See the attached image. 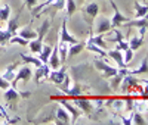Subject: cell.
<instances>
[{
  "label": "cell",
  "mask_w": 148,
  "mask_h": 125,
  "mask_svg": "<svg viewBox=\"0 0 148 125\" xmlns=\"http://www.w3.org/2000/svg\"><path fill=\"white\" fill-rule=\"evenodd\" d=\"M120 90L125 94H133V93H139V80L136 78V75H125L123 81L120 84Z\"/></svg>",
  "instance_id": "obj_1"
},
{
  "label": "cell",
  "mask_w": 148,
  "mask_h": 125,
  "mask_svg": "<svg viewBox=\"0 0 148 125\" xmlns=\"http://www.w3.org/2000/svg\"><path fill=\"white\" fill-rule=\"evenodd\" d=\"M33 74H34V69H33L31 66H28V64L24 65L22 68H19V69L16 71L14 81H10V87H15V89H16V82H18V81L28 82V81L31 80V77H33Z\"/></svg>",
  "instance_id": "obj_2"
},
{
  "label": "cell",
  "mask_w": 148,
  "mask_h": 125,
  "mask_svg": "<svg viewBox=\"0 0 148 125\" xmlns=\"http://www.w3.org/2000/svg\"><path fill=\"white\" fill-rule=\"evenodd\" d=\"M73 100V103L76 105L83 114H86V115H90L92 112L95 110V106H93V103L89 100V96H79V97H73L71 99Z\"/></svg>",
  "instance_id": "obj_3"
},
{
  "label": "cell",
  "mask_w": 148,
  "mask_h": 125,
  "mask_svg": "<svg viewBox=\"0 0 148 125\" xmlns=\"http://www.w3.org/2000/svg\"><path fill=\"white\" fill-rule=\"evenodd\" d=\"M59 105L62 106V107H65V109L70 112V115H71V124H76V122H77V119L83 115V112H82L76 105H74V103H71L70 100H68V97H67V96L59 99Z\"/></svg>",
  "instance_id": "obj_4"
},
{
  "label": "cell",
  "mask_w": 148,
  "mask_h": 125,
  "mask_svg": "<svg viewBox=\"0 0 148 125\" xmlns=\"http://www.w3.org/2000/svg\"><path fill=\"white\" fill-rule=\"evenodd\" d=\"M93 34H107L111 31V22L107 16L104 15H98L93 19Z\"/></svg>",
  "instance_id": "obj_5"
},
{
  "label": "cell",
  "mask_w": 148,
  "mask_h": 125,
  "mask_svg": "<svg viewBox=\"0 0 148 125\" xmlns=\"http://www.w3.org/2000/svg\"><path fill=\"white\" fill-rule=\"evenodd\" d=\"M93 65L95 68L101 72V75L104 78H111L113 75H116L119 72V68H114V66H111L108 65L105 60H99V59H95L93 60Z\"/></svg>",
  "instance_id": "obj_6"
},
{
  "label": "cell",
  "mask_w": 148,
  "mask_h": 125,
  "mask_svg": "<svg viewBox=\"0 0 148 125\" xmlns=\"http://www.w3.org/2000/svg\"><path fill=\"white\" fill-rule=\"evenodd\" d=\"M110 3H111V6H113V10H114V15H113V18L110 19V22H111V30L113 28H119V27H121L123 24H126L130 18H127V16H125L120 12V9L117 7V5L113 2V0H110Z\"/></svg>",
  "instance_id": "obj_7"
},
{
  "label": "cell",
  "mask_w": 148,
  "mask_h": 125,
  "mask_svg": "<svg viewBox=\"0 0 148 125\" xmlns=\"http://www.w3.org/2000/svg\"><path fill=\"white\" fill-rule=\"evenodd\" d=\"M104 106H107L108 109H111L114 114H121L125 110V102H123L121 96H113V97H107Z\"/></svg>",
  "instance_id": "obj_8"
},
{
  "label": "cell",
  "mask_w": 148,
  "mask_h": 125,
  "mask_svg": "<svg viewBox=\"0 0 148 125\" xmlns=\"http://www.w3.org/2000/svg\"><path fill=\"white\" fill-rule=\"evenodd\" d=\"M3 99H5V102L9 105L10 109H15V107H16V103H18V100L21 99L19 90L15 89V87H9V89H6V90L3 91Z\"/></svg>",
  "instance_id": "obj_9"
},
{
  "label": "cell",
  "mask_w": 148,
  "mask_h": 125,
  "mask_svg": "<svg viewBox=\"0 0 148 125\" xmlns=\"http://www.w3.org/2000/svg\"><path fill=\"white\" fill-rule=\"evenodd\" d=\"M127 74H129L127 66L119 68V72L110 78V89L113 90V91H119V90H120V84H121V81H123V77H125V75H127Z\"/></svg>",
  "instance_id": "obj_10"
},
{
  "label": "cell",
  "mask_w": 148,
  "mask_h": 125,
  "mask_svg": "<svg viewBox=\"0 0 148 125\" xmlns=\"http://www.w3.org/2000/svg\"><path fill=\"white\" fill-rule=\"evenodd\" d=\"M98 14H99V5H98L96 2H90L89 5H86V7H84V18H86V21H88L89 27L93 25V19L98 16Z\"/></svg>",
  "instance_id": "obj_11"
},
{
  "label": "cell",
  "mask_w": 148,
  "mask_h": 125,
  "mask_svg": "<svg viewBox=\"0 0 148 125\" xmlns=\"http://www.w3.org/2000/svg\"><path fill=\"white\" fill-rule=\"evenodd\" d=\"M147 28L148 27H139L138 28V35H133L129 40V47L133 50V52H136V50L144 44V35L147 32Z\"/></svg>",
  "instance_id": "obj_12"
},
{
  "label": "cell",
  "mask_w": 148,
  "mask_h": 125,
  "mask_svg": "<svg viewBox=\"0 0 148 125\" xmlns=\"http://www.w3.org/2000/svg\"><path fill=\"white\" fill-rule=\"evenodd\" d=\"M86 90H89L88 85H83V84H80V82H74L73 85H70V89H68L65 93H62V94H65L68 99H73V97L84 96L83 91H86Z\"/></svg>",
  "instance_id": "obj_13"
},
{
  "label": "cell",
  "mask_w": 148,
  "mask_h": 125,
  "mask_svg": "<svg viewBox=\"0 0 148 125\" xmlns=\"http://www.w3.org/2000/svg\"><path fill=\"white\" fill-rule=\"evenodd\" d=\"M59 41L67 43V44H74V43H77V39H74V37L68 32V28H67V18H64V19H62V24H61Z\"/></svg>",
  "instance_id": "obj_14"
},
{
  "label": "cell",
  "mask_w": 148,
  "mask_h": 125,
  "mask_svg": "<svg viewBox=\"0 0 148 125\" xmlns=\"http://www.w3.org/2000/svg\"><path fill=\"white\" fill-rule=\"evenodd\" d=\"M65 74H67V68H59V69H51V72H49V80H51L55 85H61L65 78Z\"/></svg>",
  "instance_id": "obj_15"
},
{
  "label": "cell",
  "mask_w": 148,
  "mask_h": 125,
  "mask_svg": "<svg viewBox=\"0 0 148 125\" xmlns=\"http://www.w3.org/2000/svg\"><path fill=\"white\" fill-rule=\"evenodd\" d=\"M55 124L58 125H67V124H71V115H70V112L62 107V106H58L56 109V118H55Z\"/></svg>",
  "instance_id": "obj_16"
},
{
  "label": "cell",
  "mask_w": 148,
  "mask_h": 125,
  "mask_svg": "<svg viewBox=\"0 0 148 125\" xmlns=\"http://www.w3.org/2000/svg\"><path fill=\"white\" fill-rule=\"evenodd\" d=\"M49 72H51V66H49L47 64H43L42 66H39V68H36V71H34V77H36V84H40V82H43L47 77H49Z\"/></svg>",
  "instance_id": "obj_17"
},
{
  "label": "cell",
  "mask_w": 148,
  "mask_h": 125,
  "mask_svg": "<svg viewBox=\"0 0 148 125\" xmlns=\"http://www.w3.org/2000/svg\"><path fill=\"white\" fill-rule=\"evenodd\" d=\"M135 18H148V3L142 0L135 2Z\"/></svg>",
  "instance_id": "obj_18"
},
{
  "label": "cell",
  "mask_w": 148,
  "mask_h": 125,
  "mask_svg": "<svg viewBox=\"0 0 148 125\" xmlns=\"http://www.w3.org/2000/svg\"><path fill=\"white\" fill-rule=\"evenodd\" d=\"M47 65L51 66V69H59L61 68V57H59V52H58V46L52 49V53L47 59Z\"/></svg>",
  "instance_id": "obj_19"
},
{
  "label": "cell",
  "mask_w": 148,
  "mask_h": 125,
  "mask_svg": "<svg viewBox=\"0 0 148 125\" xmlns=\"http://www.w3.org/2000/svg\"><path fill=\"white\" fill-rule=\"evenodd\" d=\"M107 56H110L111 59H113L116 64H117L119 68H125V66H126L125 60H123V52H121V50H119V49L108 50V52H107Z\"/></svg>",
  "instance_id": "obj_20"
},
{
  "label": "cell",
  "mask_w": 148,
  "mask_h": 125,
  "mask_svg": "<svg viewBox=\"0 0 148 125\" xmlns=\"http://www.w3.org/2000/svg\"><path fill=\"white\" fill-rule=\"evenodd\" d=\"M16 34H18L19 37H22V39L28 40V41L37 39V31H34L33 28H30L28 25H27V27H22V28H18Z\"/></svg>",
  "instance_id": "obj_21"
},
{
  "label": "cell",
  "mask_w": 148,
  "mask_h": 125,
  "mask_svg": "<svg viewBox=\"0 0 148 125\" xmlns=\"http://www.w3.org/2000/svg\"><path fill=\"white\" fill-rule=\"evenodd\" d=\"M133 110H136V112H139V114H147L148 112V100L147 99H142V97H139V99H135V102H133Z\"/></svg>",
  "instance_id": "obj_22"
},
{
  "label": "cell",
  "mask_w": 148,
  "mask_h": 125,
  "mask_svg": "<svg viewBox=\"0 0 148 125\" xmlns=\"http://www.w3.org/2000/svg\"><path fill=\"white\" fill-rule=\"evenodd\" d=\"M148 72V53L144 56L142 62H141V65L138 68H135V69H129V74L130 75H141V74H147Z\"/></svg>",
  "instance_id": "obj_23"
},
{
  "label": "cell",
  "mask_w": 148,
  "mask_h": 125,
  "mask_svg": "<svg viewBox=\"0 0 148 125\" xmlns=\"http://www.w3.org/2000/svg\"><path fill=\"white\" fill-rule=\"evenodd\" d=\"M84 49H86V50H89V52H93V53H96V55H99L101 57H107V50L101 49L99 46H96V44H95L93 41H90V40L86 41Z\"/></svg>",
  "instance_id": "obj_24"
},
{
  "label": "cell",
  "mask_w": 148,
  "mask_h": 125,
  "mask_svg": "<svg viewBox=\"0 0 148 125\" xmlns=\"http://www.w3.org/2000/svg\"><path fill=\"white\" fill-rule=\"evenodd\" d=\"M89 40L93 41L96 46H99V47L104 49V50H108V49H110L108 44H107V40H105V35H104V34H92V35L89 37Z\"/></svg>",
  "instance_id": "obj_25"
},
{
  "label": "cell",
  "mask_w": 148,
  "mask_h": 125,
  "mask_svg": "<svg viewBox=\"0 0 148 125\" xmlns=\"http://www.w3.org/2000/svg\"><path fill=\"white\" fill-rule=\"evenodd\" d=\"M12 35H15L18 28H19V16H14V18H9V21L6 22V27H5Z\"/></svg>",
  "instance_id": "obj_26"
},
{
  "label": "cell",
  "mask_w": 148,
  "mask_h": 125,
  "mask_svg": "<svg viewBox=\"0 0 148 125\" xmlns=\"http://www.w3.org/2000/svg\"><path fill=\"white\" fill-rule=\"evenodd\" d=\"M19 56H21V59L24 60V64H30V65H33V66H36V68H39V66L43 65V62H42L39 57H34V56H30V55H25V53H21Z\"/></svg>",
  "instance_id": "obj_27"
},
{
  "label": "cell",
  "mask_w": 148,
  "mask_h": 125,
  "mask_svg": "<svg viewBox=\"0 0 148 125\" xmlns=\"http://www.w3.org/2000/svg\"><path fill=\"white\" fill-rule=\"evenodd\" d=\"M16 68H18V64H10V65H8L6 69H5V74L2 75V77H3L5 80H8L9 82H10V81H14L15 74H16V71H15Z\"/></svg>",
  "instance_id": "obj_28"
},
{
  "label": "cell",
  "mask_w": 148,
  "mask_h": 125,
  "mask_svg": "<svg viewBox=\"0 0 148 125\" xmlns=\"http://www.w3.org/2000/svg\"><path fill=\"white\" fill-rule=\"evenodd\" d=\"M68 46L67 43L59 41L58 43V52H59V57H61V64H65L68 60Z\"/></svg>",
  "instance_id": "obj_29"
},
{
  "label": "cell",
  "mask_w": 148,
  "mask_h": 125,
  "mask_svg": "<svg viewBox=\"0 0 148 125\" xmlns=\"http://www.w3.org/2000/svg\"><path fill=\"white\" fill-rule=\"evenodd\" d=\"M83 49H84V44H83V43H79V41L74 43V44H70V46H68V59L77 56L79 53H82Z\"/></svg>",
  "instance_id": "obj_30"
},
{
  "label": "cell",
  "mask_w": 148,
  "mask_h": 125,
  "mask_svg": "<svg viewBox=\"0 0 148 125\" xmlns=\"http://www.w3.org/2000/svg\"><path fill=\"white\" fill-rule=\"evenodd\" d=\"M51 53H52V47L49 46V44H43L42 46V50L39 52V57L43 64H47V59H49V56H51Z\"/></svg>",
  "instance_id": "obj_31"
},
{
  "label": "cell",
  "mask_w": 148,
  "mask_h": 125,
  "mask_svg": "<svg viewBox=\"0 0 148 125\" xmlns=\"http://www.w3.org/2000/svg\"><path fill=\"white\" fill-rule=\"evenodd\" d=\"M49 28H51V22H49V19H45V21L42 22V25H40V28L37 30V39L43 41V39L46 37Z\"/></svg>",
  "instance_id": "obj_32"
},
{
  "label": "cell",
  "mask_w": 148,
  "mask_h": 125,
  "mask_svg": "<svg viewBox=\"0 0 148 125\" xmlns=\"http://www.w3.org/2000/svg\"><path fill=\"white\" fill-rule=\"evenodd\" d=\"M10 6L9 5H2L0 6V24H6L10 18Z\"/></svg>",
  "instance_id": "obj_33"
},
{
  "label": "cell",
  "mask_w": 148,
  "mask_h": 125,
  "mask_svg": "<svg viewBox=\"0 0 148 125\" xmlns=\"http://www.w3.org/2000/svg\"><path fill=\"white\" fill-rule=\"evenodd\" d=\"M64 9L67 12V18H70V16H73L77 12V5H76L74 0H65V7Z\"/></svg>",
  "instance_id": "obj_34"
},
{
  "label": "cell",
  "mask_w": 148,
  "mask_h": 125,
  "mask_svg": "<svg viewBox=\"0 0 148 125\" xmlns=\"http://www.w3.org/2000/svg\"><path fill=\"white\" fill-rule=\"evenodd\" d=\"M42 46H43V43L39 39H34V40L28 41V49H30V52H33V53H39L42 50Z\"/></svg>",
  "instance_id": "obj_35"
},
{
  "label": "cell",
  "mask_w": 148,
  "mask_h": 125,
  "mask_svg": "<svg viewBox=\"0 0 148 125\" xmlns=\"http://www.w3.org/2000/svg\"><path fill=\"white\" fill-rule=\"evenodd\" d=\"M147 121L144 119L142 114H139V112L136 110H132V125H145Z\"/></svg>",
  "instance_id": "obj_36"
},
{
  "label": "cell",
  "mask_w": 148,
  "mask_h": 125,
  "mask_svg": "<svg viewBox=\"0 0 148 125\" xmlns=\"http://www.w3.org/2000/svg\"><path fill=\"white\" fill-rule=\"evenodd\" d=\"M9 44H19V46H22V47H27V46H28V40L22 39V37H19L18 34H15V35L10 37Z\"/></svg>",
  "instance_id": "obj_37"
},
{
  "label": "cell",
  "mask_w": 148,
  "mask_h": 125,
  "mask_svg": "<svg viewBox=\"0 0 148 125\" xmlns=\"http://www.w3.org/2000/svg\"><path fill=\"white\" fill-rule=\"evenodd\" d=\"M133 55H135V52L129 47V49H126L125 52H123V60H125V64H126V66L132 62V59H133Z\"/></svg>",
  "instance_id": "obj_38"
},
{
  "label": "cell",
  "mask_w": 148,
  "mask_h": 125,
  "mask_svg": "<svg viewBox=\"0 0 148 125\" xmlns=\"http://www.w3.org/2000/svg\"><path fill=\"white\" fill-rule=\"evenodd\" d=\"M116 49L121 50V52H125L126 49H129V41H126V40H121V41H119V43L116 44Z\"/></svg>",
  "instance_id": "obj_39"
},
{
  "label": "cell",
  "mask_w": 148,
  "mask_h": 125,
  "mask_svg": "<svg viewBox=\"0 0 148 125\" xmlns=\"http://www.w3.org/2000/svg\"><path fill=\"white\" fill-rule=\"evenodd\" d=\"M9 87H10V82L8 81V80H5L3 77H2V75H0V90H6V89H9Z\"/></svg>",
  "instance_id": "obj_40"
},
{
  "label": "cell",
  "mask_w": 148,
  "mask_h": 125,
  "mask_svg": "<svg viewBox=\"0 0 148 125\" xmlns=\"http://www.w3.org/2000/svg\"><path fill=\"white\" fill-rule=\"evenodd\" d=\"M120 122L121 124H125V125H132V112L127 115V116H125V115H121V119H120Z\"/></svg>",
  "instance_id": "obj_41"
},
{
  "label": "cell",
  "mask_w": 148,
  "mask_h": 125,
  "mask_svg": "<svg viewBox=\"0 0 148 125\" xmlns=\"http://www.w3.org/2000/svg\"><path fill=\"white\" fill-rule=\"evenodd\" d=\"M37 2H39V0H24V5L31 10L34 6H37Z\"/></svg>",
  "instance_id": "obj_42"
},
{
  "label": "cell",
  "mask_w": 148,
  "mask_h": 125,
  "mask_svg": "<svg viewBox=\"0 0 148 125\" xmlns=\"http://www.w3.org/2000/svg\"><path fill=\"white\" fill-rule=\"evenodd\" d=\"M0 2H2V0H0Z\"/></svg>",
  "instance_id": "obj_43"
}]
</instances>
